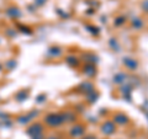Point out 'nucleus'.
<instances>
[{
  "label": "nucleus",
  "instance_id": "nucleus-1",
  "mask_svg": "<svg viewBox=\"0 0 148 139\" xmlns=\"http://www.w3.org/2000/svg\"><path fill=\"white\" fill-rule=\"evenodd\" d=\"M45 122L51 127H58L62 123H64L63 114L62 113H49L45 117Z\"/></svg>",
  "mask_w": 148,
  "mask_h": 139
},
{
  "label": "nucleus",
  "instance_id": "nucleus-2",
  "mask_svg": "<svg viewBox=\"0 0 148 139\" xmlns=\"http://www.w3.org/2000/svg\"><path fill=\"white\" fill-rule=\"evenodd\" d=\"M101 132H103L105 136H111L116 132V124L112 121H106L101 124Z\"/></svg>",
  "mask_w": 148,
  "mask_h": 139
},
{
  "label": "nucleus",
  "instance_id": "nucleus-3",
  "mask_svg": "<svg viewBox=\"0 0 148 139\" xmlns=\"http://www.w3.org/2000/svg\"><path fill=\"white\" fill-rule=\"evenodd\" d=\"M43 133V126L41 123H35L27 129V134H30L31 137H36V136H41Z\"/></svg>",
  "mask_w": 148,
  "mask_h": 139
},
{
  "label": "nucleus",
  "instance_id": "nucleus-4",
  "mask_svg": "<svg viewBox=\"0 0 148 139\" xmlns=\"http://www.w3.org/2000/svg\"><path fill=\"white\" fill-rule=\"evenodd\" d=\"M122 63L127 69H130V70H136V69L138 68V62L133 58L125 57V58H122Z\"/></svg>",
  "mask_w": 148,
  "mask_h": 139
},
{
  "label": "nucleus",
  "instance_id": "nucleus-5",
  "mask_svg": "<svg viewBox=\"0 0 148 139\" xmlns=\"http://www.w3.org/2000/svg\"><path fill=\"white\" fill-rule=\"evenodd\" d=\"M112 119H114L112 122L115 124H120V126H123V124H127L130 122L128 117H127L126 114H123V113H115Z\"/></svg>",
  "mask_w": 148,
  "mask_h": 139
},
{
  "label": "nucleus",
  "instance_id": "nucleus-6",
  "mask_svg": "<svg viewBox=\"0 0 148 139\" xmlns=\"http://www.w3.org/2000/svg\"><path fill=\"white\" fill-rule=\"evenodd\" d=\"M37 114H38V111H31L29 114L18 117V118H17V122H18V123H21V124H26V123H29L31 119H34Z\"/></svg>",
  "mask_w": 148,
  "mask_h": 139
},
{
  "label": "nucleus",
  "instance_id": "nucleus-7",
  "mask_svg": "<svg viewBox=\"0 0 148 139\" xmlns=\"http://www.w3.org/2000/svg\"><path fill=\"white\" fill-rule=\"evenodd\" d=\"M85 132V127L82 126V124H75L71 128V136L72 137H82Z\"/></svg>",
  "mask_w": 148,
  "mask_h": 139
},
{
  "label": "nucleus",
  "instance_id": "nucleus-8",
  "mask_svg": "<svg viewBox=\"0 0 148 139\" xmlns=\"http://www.w3.org/2000/svg\"><path fill=\"white\" fill-rule=\"evenodd\" d=\"M83 73L88 78H94L96 75V68L94 64H85L84 68H83Z\"/></svg>",
  "mask_w": 148,
  "mask_h": 139
},
{
  "label": "nucleus",
  "instance_id": "nucleus-9",
  "mask_svg": "<svg viewBox=\"0 0 148 139\" xmlns=\"http://www.w3.org/2000/svg\"><path fill=\"white\" fill-rule=\"evenodd\" d=\"M79 90L82 92H84L85 95H88V94H90V92L94 91L95 89H94V85H92L90 81H84L79 85Z\"/></svg>",
  "mask_w": 148,
  "mask_h": 139
},
{
  "label": "nucleus",
  "instance_id": "nucleus-10",
  "mask_svg": "<svg viewBox=\"0 0 148 139\" xmlns=\"http://www.w3.org/2000/svg\"><path fill=\"white\" fill-rule=\"evenodd\" d=\"M83 61H84L86 64H94V63H98L99 58L96 57L94 53L88 52V53H84V54H83Z\"/></svg>",
  "mask_w": 148,
  "mask_h": 139
},
{
  "label": "nucleus",
  "instance_id": "nucleus-11",
  "mask_svg": "<svg viewBox=\"0 0 148 139\" xmlns=\"http://www.w3.org/2000/svg\"><path fill=\"white\" fill-rule=\"evenodd\" d=\"M126 79H127V75L125 73H117V74H115L114 75V82L115 84L121 85V84H123V82L126 81Z\"/></svg>",
  "mask_w": 148,
  "mask_h": 139
},
{
  "label": "nucleus",
  "instance_id": "nucleus-12",
  "mask_svg": "<svg viewBox=\"0 0 148 139\" xmlns=\"http://www.w3.org/2000/svg\"><path fill=\"white\" fill-rule=\"evenodd\" d=\"M99 99V92L98 91H92V92H90V94H88L86 95V101H88V104H95L96 102V100Z\"/></svg>",
  "mask_w": 148,
  "mask_h": 139
},
{
  "label": "nucleus",
  "instance_id": "nucleus-13",
  "mask_svg": "<svg viewBox=\"0 0 148 139\" xmlns=\"http://www.w3.org/2000/svg\"><path fill=\"white\" fill-rule=\"evenodd\" d=\"M66 63L71 67H78L79 65V59L77 57H74V55H68L66 58Z\"/></svg>",
  "mask_w": 148,
  "mask_h": 139
},
{
  "label": "nucleus",
  "instance_id": "nucleus-14",
  "mask_svg": "<svg viewBox=\"0 0 148 139\" xmlns=\"http://www.w3.org/2000/svg\"><path fill=\"white\" fill-rule=\"evenodd\" d=\"M120 90H121V92L123 94V97H126L127 100L131 99V91L132 90H131V86L130 85H123V86H121Z\"/></svg>",
  "mask_w": 148,
  "mask_h": 139
},
{
  "label": "nucleus",
  "instance_id": "nucleus-15",
  "mask_svg": "<svg viewBox=\"0 0 148 139\" xmlns=\"http://www.w3.org/2000/svg\"><path fill=\"white\" fill-rule=\"evenodd\" d=\"M6 12H8L9 16H11V17H14V18H17V17L21 16V12H20V10H18L17 7H10Z\"/></svg>",
  "mask_w": 148,
  "mask_h": 139
},
{
  "label": "nucleus",
  "instance_id": "nucleus-16",
  "mask_svg": "<svg viewBox=\"0 0 148 139\" xmlns=\"http://www.w3.org/2000/svg\"><path fill=\"white\" fill-rule=\"evenodd\" d=\"M62 114H63L64 122H73L77 119V116L74 114V112H66V113H62Z\"/></svg>",
  "mask_w": 148,
  "mask_h": 139
},
{
  "label": "nucleus",
  "instance_id": "nucleus-17",
  "mask_svg": "<svg viewBox=\"0 0 148 139\" xmlns=\"http://www.w3.org/2000/svg\"><path fill=\"white\" fill-rule=\"evenodd\" d=\"M48 54L52 55V57H58V55L62 54V49L58 48V47H52L48 50Z\"/></svg>",
  "mask_w": 148,
  "mask_h": 139
},
{
  "label": "nucleus",
  "instance_id": "nucleus-18",
  "mask_svg": "<svg viewBox=\"0 0 148 139\" xmlns=\"http://www.w3.org/2000/svg\"><path fill=\"white\" fill-rule=\"evenodd\" d=\"M29 97V91H25V90H22V91H20L18 94H16V100L17 101H24L25 99H27Z\"/></svg>",
  "mask_w": 148,
  "mask_h": 139
},
{
  "label": "nucleus",
  "instance_id": "nucleus-19",
  "mask_svg": "<svg viewBox=\"0 0 148 139\" xmlns=\"http://www.w3.org/2000/svg\"><path fill=\"white\" fill-rule=\"evenodd\" d=\"M109 44H110V47L115 50V52H120V44L117 43V41L115 40V38H111Z\"/></svg>",
  "mask_w": 148,
  "mask_h": 139
},
{
  "label": "nucleus",
  "instance_id": "nucleus-20",
  "mask_svg": "<svg viewBox=\"0 0 148 139\" xmlns=\"http://www.w3.org/2000/svg\"><path fill=\"white\" fill-rule=\"evenodd\" d=\"M132 26L135 27V29H141V27L143 26V21L141 20V18H138V17L133 18L132 20Z\"/></svg>",
  "mask_w": 148,
  "mask_h": 139
},
{
  "label": "nucleus",
  "instance_id": "nucleus-21",
  "mask_svg": "<svg viewBox=\"0 0 148 139\" xmlns=\"http://www.w3.org/2000/svg\"><path fill=\"white\" fill-rule=\"evenodd\" d=\"M85 29L89 31L91 35H95V36H96V35H99V29H98V27L91 26V25H86V26H85Z\"/></svg>",
  "mask_w": 148,
  "mask_h": 139
},
{
  "label": "nucleus",
  "instance_id": "nucleus-22",
  "mask_svg": "<svg viewBox=\"0 0 148 139\" xmlns=\"http://www.w3.org/2000/svg\"><path fill=\"white\" fill-rule=\"evenodd\" d=\"M125 22H126V17L125 16H119V17L115 18L114 24H115V26H121V25L125 24Z\"/></svg>",
  "mask_w": 148,
  "mask_h": 139
},
{
  "label": "nucleus",
  "instance_id": "nucleus-23",
  "mask_svg": "<svg viewBox=\"0 0 148 139\" xmlns=\"http://www.w3.org/2000/svg\"><path fill=\"white\" fill-rule=\"evenodd\" d=\"M141 7H142V10H143V11L148 14V0H146V1H143V3H142Z\"/></svg>",
  "mask_w": 148,
  "mask_h": 139
},
{
  "label": "nucleus",
  "instance_id": "nucleus-24",
  "mask_svg": "<svg viewBox=\"0 0 148 139\" xmlns=\"http://www.w3.org/2000/svg\"><path fill=\"white\" fill-rule=\"evenodd\" d=\"M46 1H47V0H35V4L37 6H42L46 4Z\"/></svg>",
  "mask_w": 148,
  "mask_h": 139
},
{
  "label": "nucleus",
  "instance_id": "nucleus-25",
  "mask_svg": "<svg viewBox=\"0 0 148 139\" xmlns=\"http://www.w3.org/2000/svg\"><path fill=\"white\" fill-rule=\"evenodd\" d=\"M20 29L22 30V32H24V33H25V32H26V33H29V35L31 33V30H30V29H27V27H22V26H21Z\"/></svg>",
  "mask_w": 148,
  "mask_h": 139
},
{
  "label": "nucleus",
  "instance_id": "nucleus-26",
  "mask_svg": "<svg viewBox=\"0 0 148 139\" xmlns=\"http://www.w3.org/2000/svg\"><path fill=\"white\" fill-rule=\"evenodd\" d=\"M42 99H46V96L45 95H41V96H38V100H37V101H38V102H42Z\"/></svg>",
  "mask_w": 148,
  "mask_h": 139
},
{
  "label": "nucleus",
  "instance_id": "nucleus-27",
  "mask_svg": "<svg viewBox=\"0 0 148 139\" xmlns=\"http://www.w3.org/2000/svg\"><path fill=\"white\" fill-rule=\"evenodd\" d=\"M83 139H98V138H96L95 136H88V137H84Z\"/></svg>",
  "mask_w": 148,
  "mask_h": 139
},
{
  "label": "nucleus",
  "instance_id": "nucleus-28",
  "mask_svg": "<svg viewBox=\"0 0 148 139\" xmlns=\"http://www.w3.org/2000/svg\"><path fill=\"white\" fill-rule=\"evenodd\" d=\"M32 139H45L43 136L41 134V136H36V137H32Z\"/></svg>",
  "mask_w": 148,
  "mask_h": 139
},
{
  "label": "nucleus",
  "instance_id": "nucleus-29",
  "mask_svg": "<svg viewBox=\"0 0 148 139\" xmlns=\"http://www.w3.org/2000/svg\"><path fill=\"white\" fill-rule=\"evenodd\" d=\"M95 12V9H89V10H88V14H89V15H91V14H94Z\"/></svg>",
  "mask_w": 148,
  "mask_h": 139
},
{
  "label": "nucleus",
  "instance_id": "nucleus-30",
  "mask_svg": "<svg viewBox=\"0 0 148 139\" xmlns=\"http://www.w3.org/2000/svg\"><path fill=\"white\" fill-rule=\"evenodd\" d=\"M47 139H58V138H56V137H49V138H47Z\"/></svg>",
  "mask_w": 148,
  "mask_h": 139
},
{
  "label": "nucleus",
  "instance_id": "nucleus-31",
  "mask_svg": "<svg viewBox=\"0 0 148 139\" xmlns=\"http://www.w3.org/2000/svg\"><path fill=\"white\" fill-rule=\"evenodd\" d=\"M146 116H147V117H148V112H147V113H146Z\"/></svg>",
  "mask_w": 148,
  "mask_h": 139
}]
</instances>
